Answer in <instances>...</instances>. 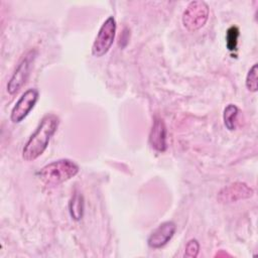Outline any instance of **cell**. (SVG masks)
<instances>
[{
  "instance_id": "1",
  "label": "cell",
  "mask_w": 258,
  "mask_h": 258,
  "mask_svg": "<svg viewBox=\"0 0 258 258\" xmlns=\"http://www.w3.org/2000/svg\"><path fill=\"white\" fill-rule=\"evenodd\" d=\"M58 123L59 119L54 114H46L41 119L22 149V158L25 161H33L45 151L51 137L57 130Z\"/></svg>"
},
{
  "instance_id": "2",
  "label": "cell",
  "mask_w": 258,
  "mask_h": 258,
  "mask_svg": "<svg viewBox=\"0 0 258 258\" xmlns=\"http://www.w3.org/2000/svg\"><path fill=\"white\" fill-rule=\"evenodd\" d=\"M79 170L80 167L74 160L62 158L44 165L37 175L46 185H58L76 176Z\"/></svg>"
},
{
  "instance_id": "3",
  "label": "cell",
  "mask_w": 258,
  "mask_h": 258,
  "mask_svg": "<svg viewBox=\"0 0 258 258\" xmlns=\"http://www.w3.org/2000/svg\"><path fill=\"white\" fill-rule=\"evenodd\" d=\"M210 9L202 0H195L187 4L181 17L182 25L190 32H195L205 26L209 19Z\"/></svg>"
},
{
  "instance_id": "4",
  "label": "cell",
  "mask_w": 258,
  "mask_h": 258,
  "mask_svg": "<svg viewBox=\"0 0 258 258\" xmlns=\"http://www.w3.org/2000/svg\"><path fill=\"white\" fill-rule=\"evenodd\" d=\"M37 55L36 49H30L18 63L17 68L15 69L14 73L12 74L11 78L9 79L6 90L8 94L14 95L16 94L26 83L30 72L32 70L35 57Z\"/></svg>"
},
{
  "instance_id": "5",
  "label": "cell",
  "mask_w": 258,
  "mask_h": 258,
  "mask_svg": "<svg viewBox=\"0 0 258 258\" xmlns=\"http://www.w3.org/2000/svg\"><path fill=\"white\" fill-rule=\"evenodd\" d=\"M116 28V20L113 16H109L103 22L92 45V54L95 57H102L109 51L115 39Z\"/></svg>"
},
{
  "instance_id": "6",
  "label": "cell",
  "mask_w": 258,
  "mask_h": 258,
  "mask_svg": "<svg viewBox=\"0 0 258 258\" xmlns=\"http://www.w3.org/2000/svg\"><path fill=\"white\" fill-rule=\"evenodd\" d=\"M39 97L37 89L31 88L26 90L16 101L10 114V120L12 123L17 124L23 121L30 111L34 108Z\"/></svg>"
},
{
  "instance_id": "7",
  "label": "cell",
  "mask_w": 258,
  "mask_h": 258,
  "mask_svg": "<svg viewBox=\"0 0 258 258\" xmlns=\"http://www.w3.org/2000/svg\"><path fill=\"white\" fill-rule=\"evenodd\" d=\"M254 190L245 182L237 181L223 187L218 194V201L223 204H231L253 197Z\"/></svg>"
},
{
  "instance_id": "8",
  "label": "cell",
  "mask_w": 258,
  "mask_h": 258,
  "mask_svg": "<svg viewBox=\"0 0 258 258\" xmlns=\"http://www.w3.org/2000/svg\"><path fill=\"white\" fill-rule=\"evenodd\" d=\"M176 231V225L172 221L161 223L155 230H153L148 239L147 244L152 249H159L165 246L173 237Z\"/></svg>"
},
{
  "instance_id": "9",
  "label": "cell",
  "mask_w": 258,
  "mask_h": 258,
  "mask_svg": "<svg viewBox=\"0 0 258 258\" xmlns=\"http://www.w3.org/2000/svg\"><path fill=\"white\" fill-rule=\"evenodd\" d=\"M167 130L165 123L160 118H155L149 132V144L158 152H164L167 148Z\"/></svg>"
},
{
  "instance_id": "10",
  "label": "cell",
  "mask_w": 258,
  "mask_h": 258,
  "mask_svg": "<svg viewBox=\"0 0 258 258\" xmlns=\"http://www.w3.org/2000/svg\"><path fill=\"white\" fill-rule=\"evenodd\" d=\"M84 209L85 203L83 196L80 192H74L69 204V211L72 219L75 221H80L83 218Z\"/></svg>"
},
{
  "instance_id": "11",
  "label": "cell",
  "mask_w": 258,
  "mask_h": 258,
  "mask_svg": "<svg viewBox=\"0 0 258 258\" xmlns=\"http://www.w3.org/2000/svg\"><path fill=\"white\" fill-rule=\"evenodd\" d=\"M239 113H240L239 108L236 105H234V104H229L224 109L223 121H224L225 127L229 131H233V130L236 129Z\"/></svg>"
},
{
  "instance_id": "12",
  "label": "cell",
  "mask_w": 258,
  "mask_h": 258,
  "mask_svg": "<svg viewBox=\"0 0 258 258\" xmlns=\"http://www.w3.org/2000/svg\"><path fill=\"white\" fill-rule=\"evenodd\" d=\"M239 36H240V30H239L238 26L232 25L227 29V32H226V47L229 51L233 52V51L237 50Z\"/></svg>"
},
{
  "instance_id": "13",
  "label": "cell",
  "mask_w": 258,
  "mask_h": 258,
  "mask_svg": "<svg viewBox=\"0 0 258 258\" xmlns=\"http://www.w3.org/2000/svg\"><path fill=\"white\" fill-rule=\"evenodd\" d=\"M258 64L254 63L248 71L247 76H246V88L248 89V91L250 92H257L258 90Z\"/></svg>"
},
{
  "instance_id": "14",
  "label": "cell",
  "mask_w": 258,
  "mask_h": 258,
  "mask_svg": "<svg viewBox=\"0 0 258 258\" xmlns=\"http://www.w3.org/2000/svg\"><path fill=\"white\" fill-rule=\"evenodd\" d=\"M199 252H200V244H199L198 240L190 239L185 245L184 256L188 257V258H195L198 256Z\"/></svg>"
}]
</instances>
